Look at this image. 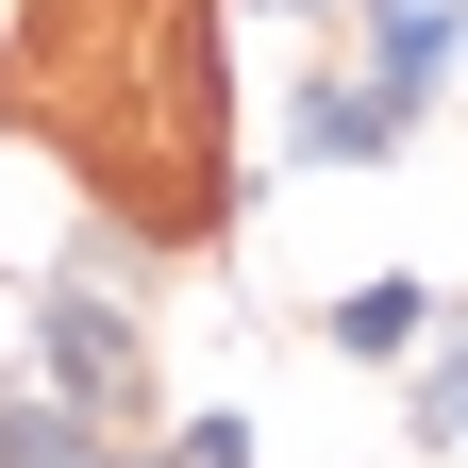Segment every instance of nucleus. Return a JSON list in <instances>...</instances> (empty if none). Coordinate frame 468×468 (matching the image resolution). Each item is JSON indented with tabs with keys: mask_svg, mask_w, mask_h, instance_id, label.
<instances>
[{
	"mask_svg": "<svg viewBox=\"0 0 468 468\" xmlns=\"http://www.w3.org/2000/svg\"><path fill=\"white\" fill-rule=\"evenodd\" d=\"M34 385H50V401H84L101 435H167V351H151V302L50 251V268H34Z\"/></svg>",
	"mask_w": 468,
	"mask_h": 468,
	"instance_id": "nucleus-1",
	"label": "nucleus"
},
{
	"mask_svg": "<svg viewBox=\"0 0 468 468\" xmlns=\"http://www.w3.org/2000/svg\"><path fill=\"white\" fill-rule=\"evenodd\" d=\"M435 134V117L419 101H401V84H368V68H302V84H284V185H302V167H401V151H419Z\"/></svg>",
	"mask_w": 468,
	"mask_h": 468,
	"instance_id": "nucleus-2",
	"label": "nucleus"
},
{
	"mask_svg": "<svg viewBox=\"0 0 468 468\" xmlns=\"http://www.w3.org/2000/svg\"><path fill=\"white\" fill-rule=\"evenodd\" d=\"M351 68L435 117V101L468 84V0H368V17H351Z\"/></svg>",
	"mask_w": 468,
	"mask_h": 468,
	"instance_id": "nucleus-3",
	"label": "nucleus"
},
{
	"mask_svg": "<svg viewBox=\"0 0 468 468\" xmlns=\"http://www.w3.org/2000/svg\"><path fill=\"white\" fill-rule=\"evenodd\" d=\"M419 335H435V284H419V268H368V284L318 302V351H335V368H401Z\"/></svg>",
	"mask_w": 468,
	"mask_h": 468,
	"instance_id": "nucleus-4",
	"label": "nucleus"
},
{
	"mask_svg": "<svg viewBox=\"0 0 468 468\" xmlns=\"http://www.w3.org/2000/svg\"><path fill=\"white\" fill-rule=\"evenodd\" d=\"M151 468H268V435L234 419V401H201V419H167V435H151Z\"/></svg>",
	"mask_w": 468,
	"mask_h": 468,
	"instance_id": "nucleus-5",
	"label": "nucleus"
},
{
	"mask_svg": "<svg viewBox=\"0 0 468 468\" xmlns=\"http://www.w3.org/2000/svg\"><path fill=\"white\" fill-rule=\"evenodd\" d=\"M234 17H318V0H234Z\"/></svg>",
	"mask_w": 468,
	"mask_h": 468,
	"instance_id": "nucleus-6",
	"label": "nucleus"
},
{
	"mask_svg": "<svg viewBox=\"0 0 468 468\" xmlns=\"http://www.w3.org/2000/svg\"><path fill=\"white\" fill-rule=\"evenodd\" d=\"M452 101H468V84H452Z\"/></svg>",
	"mask_w": 468,
	"mask_h": 468,
	"instance_id": "nucleus-7",
	"label": "nucleus"
}]
</instances>
